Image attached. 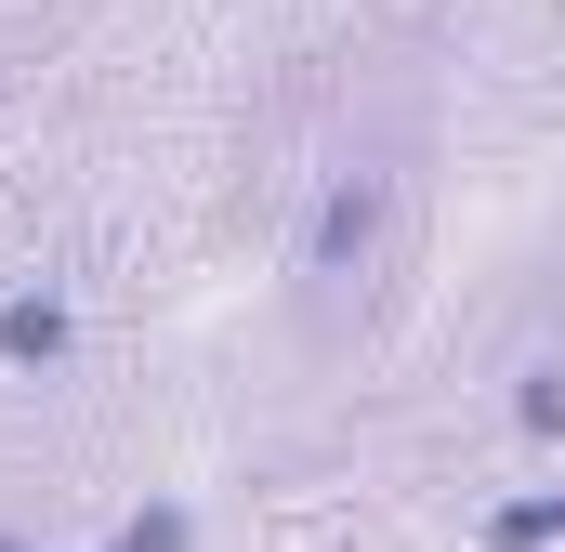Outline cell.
<instances>
[{"label": "cell", "instance_id": "obj_5", "mask_svg": "<svg viewBox=\"0 0 565 552\" xmlns=\"http://www.w3.org/2000/svg\"><path fill=\"white\" fill-rule=\"evenodd\" d=\"M513 434H540V447L565 434V369H526L513 382Z\"/></svg>", "mask_w": 565, "mask_h": 552}, {"label": "cell", "instance_id": "obj_1", "mask_svg": "<svg viewBox=\"0 0 565 552\" xmlns=\"http://www.w3.org/2000/svg\"><path fill=\"white\" fill-rule=\"evenodd\" d=\"M382 211H395L382 171H329L316 211H302V276H355L369 251H382Z\"/></svg>", "mask_w": 565, "mask_h": 552}, {"label": "cell", "instance_id": "obj_2", "mask_svg": "<svg viewBox=\"0 0 565 552\" xmlns=\"http://www.w3.org/2000/svg\"><path fill=\"white\" fill-rule=\"evenodd\" d=\"M66 355H79V302H66L53 276H40V289H0V369L40 382V369H66Z\"/></svg>", "mask_w": 565, "mask_h": 552}, {"label": "cell", "instance_id": "obj_4", "mask_svg": "<svg viewBox=\"0 0 565 552\" xmlns=\"http://www.w3.org/2000/svg\"><path fill=\"white\" fill-rule=\"evenodd\" d=\"M106 552H198V500H145V513H119Z\"/></svg>", "mask_w": 565, "mask_h": 552}, {"label": "cell", "instance_id": "obj_3", "mask_svg": "<svg viewBox=\"0 0 565 552\" xmlns=\"http://www.w3.org/2000/svg\"><path fill=\"white\" fill-rule=\"evenodd\" d=\"M553 540H565V487H526L487 513V552H553Z\"/></svg>", "mask_w": 565, "mask_h": 552}, {"label": "cell", "instance_id": "obj_6", "mask_svg": "<svg viewBox=\"0 0 565 552\" xmlns=\"http://www.w3.org/2000/svg\"><path fill=\"white\" fill-rule=\"evenodd\" d=\"M0 552H40V540H13V527H0Z\"/></svg>", "mask_w": 565, "mask_h": 552}]
</instances>
